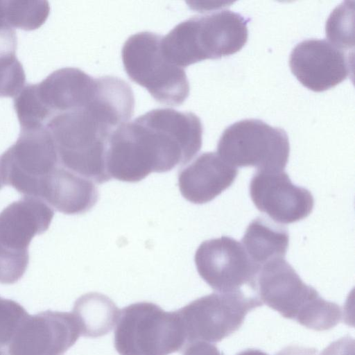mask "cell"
Listing matches in <instances>:
<instances>
[{
  "label": "cell",
  "instance_id": "277c9868",
  "mask_svg": "<svg viewBox=\"0 0 355 355\" xmlns=\"http://www.w3.org/2000/svg\"><path fill=\"white\" fill-rule=\"evenodd\" d=\"M248 37L243 17L223 10L182 21L162 37L161 45L166 58L184 68L232 55L243 48Z\"/></svg>",
  "mask_w": 355,
  "mask_h": 355
},
{
  "label": "cell",
  "instance_id": "e0dca14e",
  "mask_svg": "<svg viewBox=\"0 0 355 355\" xmlns=\"http://www.w3.org/2000/svg\"><path fill=\"white\" fill-rule=\"evenodd\" d=\"M40 199L63 214H80L96 205L98 191L92 181L60 164L48 178Z\"/></svg>",
  "mask_w": 355,
  "mask_h": 355
},
{
  "label": "cell",
  "instance_id": "d4e9b609",
  "mask_svg": "<svg viewBox=\"0 0 355 355\" xmlns=\"http://www.w3.org/2000/svg\"><path fill=\"white\" fill-rule=\"evenodd\" d=\"M183 355H224L215 345L198 341L193 343L184 349Z\"/></svg>",
  "mask_w": 355,
  "mask_h": 355
},
{
  "label": "cell",
  "instance_id": "6da1fadb",
  "mask_svg": "<svg viewBox=\"0 0 355 355\" xmlns=\"http://www.w3.org/2000/svg\"><path fill=\"white\" fill-rule=\"evenodd\" d=\"M202 125L195 114L150 110L119 127L109 146V163L120 181L137 182L150 173L187 164L202 146Z\"/></svg>",
  "mask_w": 355,
  "mask_h": 355
},
{
  "label": "cell",
  "instance_id": "4fadbf2b",
  "mask_svg": "<svg viewBox=\"0 0 355 355\" xmlns=\"http://www.w3.org/2000/svg\"><path fill=\"white\" fill-rule=\"evenodd\" d=\"M250 195L256 207L273 221L289 224L312 212L314 199L306 189L294 184L284 171H257L252 176Z\"/></svg>",
  "mask_w": 355,
  "mask_h": 355
},
{
  "label": "cell",
  "instance_id": "ffe728a7",
  "mask_svg": "<svg viewBox=\"0 0 355 355\" xmlns=\"http://www.w3.org/2000/svg\"><path fill=\"white\" fill-rule=\"evenodd\" d=\"M17 43L13 28L0 26V97H15L24 87L26 76L16 57Z\"/></svg>",
  "mask_w": 355,
  "mask_h": 355
},
{
  "label": "cell",
  "instance_id": "2e32d148",
  "mask_svg": "<svg viewBox=\"0 0 355 355\" xmlns=\"http://www.w3.org/2000/svg\"><path fill=\"white\" fill-rule=\"evenodd\" d=\"M238 170L216 153H204L178 174L182 196L194 204L207 203L234 182Z\"/></svg>",
  "mask_w": 355,
  "mask_h": 355
},
{
  "label": "cell",
  "instance_id": "484cf974",
  "mask_svg": "<svg viewBox=\"0 0 355 355\" xmlns=\"http://www.w3.org/2000/svg\"><path fill=\"white\" fill-rule=\"evenodd\" d=\"M275 355H319L318 351L312 347L299 345H289L280 350Z\"/></svg>",
  "mask_w": 355,
  "mask_h": 355
},
{
  "label": "cell",
  "instance_id": "3957f363",
  "mask_svg": "<svg viewBox=\"0 0 355 355\" xmlns=\"http://www.w3.org/2000/svg\"><path fill=\"white\" fill-rule=\"evenodd\" d=\"M256 288L262 304L308 329L329 330L343 320L342 308L324 300L304 283L284 258L271 259L260 266Z\"/></svg>",
  "mask_w": 355,
  "mask_h": 355
},
{
  "label": "cell",
  "instance_id": "f1b7e54d",
  "mask_svg": "<svg viewBox=\"0 0 355 355\" xmlns=\"http://www.w3.org/2000/svg\"><path fill=\"white\" fill-rule=\"evenodd\" d=\"M2 187H3V186H2V183H1V180H0V189L2 188Z\"/></svg>",
  "mask_w": 355,
  "mask_h": 355
},
{
  "label": "cell",
  "instance_id": "8992f818",
  "mask_svg": "<svg viewBox=\"0 0 355 355\" xmlns=\"http://www.w3.org/2000/svg\"><path fill=\"white\" fill-rule=\"evenodd\" d=\"M116 324L114 345L119 355H169L186 348L177 311L136 302L120 310Z\"/></svg>",
  "mask_w": 355,
  "mask_h": 355
},
{
  "label": "cell",
  "instance_id": "5b68a950",
  "mask_svg": "<svg viewBox=\"0 0 355 355\" xmlns=\"http://www.w3.org/2000/svg\"><path fill=\"white\" fill-rule=\"evenodd\" d=\"M97 85L98 78L72 67L58 69L40 83L27 85L14 98L20 127H45L55 116L89 103Z\"/></svg>",
  "mask_w": 355,
  "mask_h": 355
},
{
  "label": "cell",
  "instance_id": "7402d4cb",
  "mask_svg": "<svg viewBox=\"0 0 355 355\" xmlns=\"http://www.w3.org/2000/svg\"><path fill=\"white\" fill-rule=\"evenodd\" d=\"M27 314L17 302L0 297V355H12L15 333Z\"/></svg>",
  "mask_w": 355,
  "mask_h": 355
},
{
  "label": "cell",
  "instance_id": "7a4b0ae2",
  "mask_svg": "<svg viewBox=\"0 0 355 355\" xmlns=\"http://www.w3.org/2000/svg\"><path fill=\"white\" fill-rule=\"evenodd\" d=\"M134 109V98L125 87L98 78L96 92L89 103L55 116L45 126L60 164L94 183L110 180L105 165L110 138L129 121Z\"/></svg>",
  "mask_w": 355,
  "mask_h": 355
},
{
  "label": "cell",
  "instance_id": "5bb4252c",
  "mask_svg": "<svg viewBox=\"0 0 355 355\" xmlns=\"http://www.w3.org/2000/svg\"><path fill=\"white\" fill-rule=\"evenodd\" d=\"M349 55L324 40H306L290 55L293 74L302 85L316 92L334 87L349 75Z\"/></svg>",
  "mask_w": 355,
  "mask_h": 355
},
{
  "label": "cell",
  "instance_id": "8fae6325",
  "mask_svg": "<svg viewBox=\"0 0 355 355\" xmlns=\"http://www.w3.org/2000/svg\"><path fill=\"white\" fill-rule=\"evenodd\" d=\"M59 164L46 127L21 130L16 142L0 157V180L24 196L40 198L48 178Z\"/></svg>",
  "mask_w": 355,
  "mask_h": 355
},
{
  "label": "cell",
  "instance_id": "ba28073f",
  "mask_svg": "<svg viewBox=\"0 0 355 355\" xmlns=\"http://www.w3.org/2000/svg\"><path fill=\"white\" fill-rule=\"evenodd\" d=\"M54 211L40 198L24 196L0 212V283L12 284L24 274L28 245L36 234L46 232Z\"/></svg>",
  "mask_w": 355,
  "mask_h": 355
},
{
  "label": "cell",
  "instance_id": "83f0119b",
  "mask_svg": "<svg viewBox=\"0 0 355 355\" xmlns=\"http://www.w3.org/2000/svg\"><path fill=\"white\" fill-rule=\"evenodd\" d=\"M6 24L4 20V13L2 1H0V26ZM7 25V24H6Z\"/></svg>",
  "mask_w": 355,
  "mask_h": 355
},
{
  "label": "cell",
  "instance_id": "9a60e30c",
  "mask_svg": "<svg viewBox=\"0 0 355 355\" xmlns=\"http://www.w3.org/2000/svg\"><path fill=\"white\" fill-rule=\"evenodd\" d=\"M80 336L71 313L46 311L28 314L20 329L22 355H64Z\"/></svg>",
  "mask_w": 355,
  "mask_h": 355
},
{
  "label": "cell",
  "instance_id": "30bf717a",
  "mask_svg": "<svg viewBox=\"0 0 355 355\" xmlns=\"http://www.w3.org/2000/svg\"><path fill=\"white\" fill-rule=\"evenodd\" d=\"M262 305L259 297L241 292H216L196 299L176 310L186 345L221 341L241 327L248 312Z\"/></svg>",
  "mask_w": 355,
  "mask_h": 355
},
{
  "label": "cell",
  "instance_id": "7c38bea8",
  "mask_svg": "<svg viewBox=\"0 0 355 355\" xmlns=\"http://www.w3.org/2000/svg\"><path fill=\"white\" fill-rule=\"evenodd\" d=\"M194 261L200 277L216 292H241L259 297L256 278L260 266L236 239L223 236L203 241Z\"/></svg>",
  "mask_w": 355,
  "mask_h": 355
},
{
  "label": "cell",
  "instance_id": "cb8c5ba5",
  "mask_svg": "<svg viewBox=\"0 0 355 355\" xmlns=\"http://www.w3.org/2000/svg\"><path fill=\"white\" fill-rule=\"evenodd\" d=\"M320 355H354V340L345 336L327 347Z\"/></svg>",
  "mask_w": 355,
  "mask_h": 355
},
{
  "label": "cell",
  "instance_id": "d6986e66",
  "mask_svg": "<svg viewBox=\"0 0 355 355\" xmlns=\"http://www.w3.org/2000/svg\"><path fill=\"white\" fill-rule=\"evenodd\" d=\"M80 336L97 338L106 335L117 323L120 310L107 296L88 293L76 300L72 310Z\"/></svg>",
  "mask_w": 355,
  "mask_h": 355
},
{
  "label": "cell",
  "instance_id": "52a82bcc",
  "mask_svg": "<svg viewBox=\"0 0 355 355\" xmlns=\"http://www.w3.org/2000/svg\"><path fill=\"white\" fill-rule=\"evenodd\" d=\"M162 37L148 31L131 35L122 47V62L130 79L144 87L157 102L177 106L188 97L189 83L184 69L163 53Z\"/></svg>",
  "mask_w": 355,
  "mask_h": 355
},
{
  "label": "cell",
  "instance_id": "603a6c76",
  "mask_svg": "<svg viewBox=\"0 0 355 355\" xmlns=\"http://www.w3.org/2000/svg\"><path fill=\"white\" fill-rule=\"evenodd\" d=\"M349 13L347 14V15ZM342 16V5L331 13L327 22V37L332 44L344 51L354 46L353 33H350V17Z\"/></svg>",
  "mask_w": 355,
  "mask_h": 355
},
{
  "label": "cell",
  "instance_id": "9c48e42d",
  "mask_svg": "<svg viewBox=\"0 0 355 355\" xmlns=\"http://www.w3.org/2000/svg\"><path fill=\"white\" fill-rule=\"evenodd\" d=\"M289 153L286 132L259 119H245L230 125L217 146L218 155L232 166H252L263 172L284 171Z\"/></svg>",
  "mask_w": 355,
  "mask_h": 355
},
{
  "label": "cell",
  "instance_id": "ac0fdd59",
  "mask_svg": "<svg viewBox=\"0 0 355 355\" xmlns=\"http://www.w3.org/2000/svg\"><path fill=\"white\" fill-rule=\"evenodd\" d=\"M241 241L250 259L260 266L271 259L284 258L289 234L286 227L257 217L248 225Z\"/></svg>",
  "mask_w": 355,
  "mask_h": 355
},
{
  "label": "cell",
  "instance_id": "44dd1931",
  "mask_svg": "<svg viewBox=\"0 0 355 355\" xmlns=\"http://www.w3.org/2000/svg\"><path fill=\"white\" fill-rule=\"evenodd\" d=\"M6 24L13 28L33 31L40 28L49 15L46 1H2Z\"/></svg>",
  "mask_w": 355,
  "mask_h": 355
},
{
  "label": "cell",
  "instance_id": "4316f807",
  "mask_svg": "<svg viewBox=\"0 0 355 355\" xmlns=\"http://www.w3.org/2000/svg\"><path fill=\"white\" fill-rule=\"evenodd\" d=\"M236 355H269L263 351L257 349H248L243 350Z\"/></svg>",
  "mask_w": 355,
  "mask_h": 355
}]
</instances>
